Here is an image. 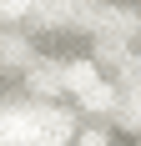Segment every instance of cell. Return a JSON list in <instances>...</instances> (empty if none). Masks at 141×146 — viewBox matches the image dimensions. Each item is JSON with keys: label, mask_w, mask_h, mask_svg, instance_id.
Segmentation results:
<instances>
[{"label": "cell", "mask_w": 141, "mask_h": 146, "mask_svg": "<svg viewBox=\"0 0 141 146\" xmlns=\"http://www.w3.org/2000/svg\"><path fill=\"white\" fill-rule=\"evenodd\" d=\"M96 81H101V76H96V60H86V56H81V60H70V66H61V86H66L76 101H81Z\"/></svg>", "instance_id": "obj_1"}, {"label": "cell", "mask_w": 141, "mask_h": 146, "mask_svg": "<svg viewBox=\"0 0 141 146\" xmlns=\"http://www.w3.org/2000/svg\"><path fill=\"white\" fill-rule=\"evenodd\" d=\"M121 106V91L111 86V81H96V86L81 96V111H91V116H106V111H116Z\"/></svg>", "instance_id": "obj_2"}, {"label": "cell", "mask_w": 141, "mask_h": 146, "mask_svg": "<svg viewBox=\"0 0 141 146\" xmlns=\"http://www.w3.org/2000/svg\"><path fill=\"white\" fill-rule=\"evenodd\" d=\"M116 126H131V131H141V86L121 91V106H116Z\"/></svg>", "instance_id": "obj_3"}, {"label": "cell", "mask_w": 141, "mask_h": 146, "mask_svg": "<svg viewBox=\"0 0 141 146\" xmlns=\"http://www.w3.org/2000/svg\"><path fill=\"white\" fill-rule=\"evenodd\" d=\"M76 146H111V136L101 131V126H86V131L76 136Z\"/></svg>", "instance_id": "obj_4"}, {"label": "cell", "mask_w": 141, "mask_h": 146, "mask_svg": "<svg viewBox=\"0 0 141 146\" xmlns=\"http://www.w3.org/2000/svg\"><path fill=\"white\" fill-rule=\"evenodd\" d=\"M0 10H10V15H15V10H25V0H0Z\"/></svg>", "instance_id": "obj_5"}]
</instances>
